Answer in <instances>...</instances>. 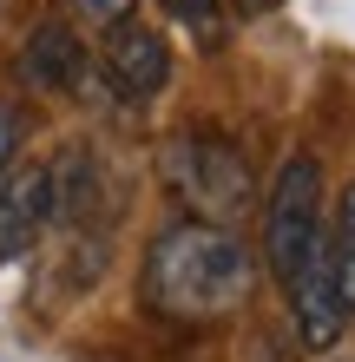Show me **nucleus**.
Here are the masks:
<instances>
[{"mask_svg":"<svg viewBox=\"0 0 355 362\" xmlns=\"http://www.w3.org/2000/svg\"><path fill=\"white\" fill-rule=\"evenodd\" d=\"M257 290V250H250L237 230L198 224V218H172L145 250L138 270V296L152 316H172V323H217L250 303Z\"/></svg>","mask_w":355,"mask_h":362,"instance_id":"obj_1","label":"nucleus"},{"mask_svg":"<svg viewBox=\"0 0 355 362\" xmlns=\"http://www.w3.org/2000/svg\"><path fill=\"white\" fill-rule=\"evenodd\" d=\"M172 198L184 204V218L198 224H217V230H237L250 211H257V178H250V158L237 152L231 139L217 132H178L158 158Z\"/></svg>","mask_w":355,"mask_h":362,"instance_id":"obj_2","label":"nucleus"},{"mask_svg":"<svg viewBox=\"0 0 355 362\" xmlns=\"http://www.w3.org/2000/svg\"><path fill=\"white\" fill-rule=\"evenodd\" d=\"M316 230H323V165L309 152H296V158H283V172H277V185L263 198V250H257V264H270V276L289 290L303 257H309V244H316Z\"/></svg>","mask_w":355,"mask_h":362,"instance_id":"obj_3","label":"nucleus"},{"mask_svg":"<svg viewBox=\"0 0 355 362\" xmlns=\"http://www.w3.org/2000/svg\"><path fill=\"white\" fill-rule=\"evenodd\" d=\"M289 296V329H296L303 349H336L342 329H349V310H342V290H336V264H329V218L316 230V244H309V257L296 270V284L283 290Z\"/></svg>","mask_w":355,"mask_h":362,"instance_id":"obj_4","label":"nucleus"},{"mask_svg":"<svg viewBox=\"0 0 355 362\" xmlns=\"http://www.w3.org/2000/svg\"><path fill=\"white\" fill-rule=\"evenodd\" d=\"M99 66H106L119 99H152V93H164V79H172V47H164V33L145 27V20H119L106 33Z\"/></svg>","mask_w":355,"mask_h":362,"instance_id":"obj_5","label":"nucleus"},{"mask_svg":"<svg viewBox=\"0 0 355 362\" xmlns=\"http://www.w3.org/2000/svg\"><path fill=\"white\" fill-rule=\"evenodd\" d=\"M53 224V178L47 165H13L0 178V264L27 257Z\"/></svg>","mask_w":355,"mask_h":362,"instance_id":"obj_6","label":"nucleus"},{"mask_svg":"<svg viewBox=\"0 0 355 362\" xmlns=\"http://www.w3.org/2000/svg\"><path fill=\"white\" fill-rule=\"evenodd\" d=\"M20 79L40 93H73L79 79H86V47H79V33L66 20H40L27 33V47H20Z\"/></svg>","mask_w":355,"mask_h":362,"instance_id":"obj_7","label":"nucleus"},{"mask_svg":"<svg viewBox=\"0 0 355 362\" xmlns=\"http://www.w3.org/2000/svg\"><path fill=\"white\" fill-rule=\"evenodd\" d=\"M329 264H336V290L355 323V185L336 198V218H329Z\"/></svg>","mask_w":355,"mask_h":362,"instance_id":"obj_8","label":"nucleus"},{"mask_svg":"<svg viewBox=\"0 0 355 362\" xmlns=\"http://www.w3.org/2000/svg\"><path fill=\"white\" fill-rule=\"evenodd\" d=\"M158 7L172 13L198 47H217V40H224V0H158Z\"/></svg>","mask_w":355,"mask_h":362,"instance_id":"obj_9","label":"nucleus"},{"mask_svg":"<svg viewBox=\"0 0 355 362\" xmlns=\"http://www.w3.org/2000/svg\"><path fill=\"white\" fill-rule=\"evenodd\" d=\"M132 7H138V0H73V13L79 20H86V27H119V20H132Z\"/></svg>","mask_w":355,"mask_h":362,"instance_id":"obj_10","label":"nucleus"},{"mask_svg":"<svg viewBox=\"0 0 355 362\" xmlns=\"http://www.w3.org/2000/svg\"><path fill=\"white\" fill-rule=\"evenodd\" d=\"M20 132H27V119H20L13 105H0V178H7V165L20 152Z\"/></svg>","mask_w":355,"mask_h":362,"instance_id":"obj_11","label":"nucleus"},{"mask_svg":"<svg viewBox=\"0 0 355 362\" xmlns=\"http://www.w3.org/2000/svg\"><path fill=\"white\" fill-rule=\"evenodd\" d=\"M224 7H231V13H243V20H263V13H277L283 0H224Z\"/></svg>","mask_w":355,"mask_h":362,"instance_id":"obj_12","label":"nucleus"}]
</instances>
